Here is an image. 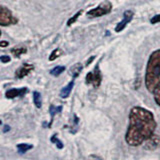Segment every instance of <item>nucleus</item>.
<instances>
[{
  "mask_svg": "<svg viewBox=\"0 0 160 160\" xmlns=\"http://www.w3.org/2000/svg\"><path fill=\"white\" fill-rule=\"evenodd\" d=\"M27 91H28L27 87L12 88V89H9L8 91H6V93H5V96H6V98H8V99H13L15 97L24 96V95L27 93Z\"/></svg>",
  "mask_w": 160,
  "mask_h": 160,
  "instance_id": "nucleus-8",
  "label": "nucleus"
},
{
  "mask_svg": "<svg viewBox=\"0 0 160 160\" xmlns=\"http://www.w3.org/2000/svg\"><path fill=\"white\" fill-rule=\"evenodd\" d=\"M33 102L37 108H40L42 106V97H41V94L38 91L33 92Z\"/></svg>",
  "mask_w": 160,
  "mask_h": 160,
  "instance_id": "nucleus-13",
  "label": "nucleus"
},
{
  "mask_svg": "<svg viewBox=\"0 0 160 160\" xmlns=\"http://www.w3.org/2000/svg\"><path fill=\"white\" fill-rule=\"evenodd\" d=\"M93 59H94V56H92L91 58H90V59L88 60V61H87V64H86V65H89L90 63H91V62H92V60H93Z\"/></svg>",
  "mask_w": 160,
  "mask_h": 160,
  "instance_id": "nucleus-25",
  "label": "nucleus"
},
{
  "mask_svg": "<svg viewBox=\"0 0 160 160\" xmlns=\"http://www.w3.org/2000/svg\"><path fill=\"white\" fill-rule=\"evenodd\" d=\"M74 86V80L72 81H70L66 86L63 87L61 89V91H60V97L61 98H67L69 95H70V92L72 91V88Z\"/></svg>",
  "mask_w": 160,
  "mask_h": 160,
  "instance_id": "nucleus-10",
  "label": "nucleus"
},
{
  "mask_svg": "<svg viewBox=\"0 0 160 160\" xmlns=\"http://www.w3.org/2000/svg\"><path fill=\"white\" fill-rule=\"evenodd\" d=\"M150 22H151V24L159 23L160 22V14H157V15H155V16H153L151 19H150Z\"/></svg>",
  "mask_w": 160,
  "mask_h": 160,
  "instance_id": "nucleus-21",
  "label": "nucleus"
},
{
  "mask_svg": "<svg viewBox=\"0 0 160 160\" xmlns=\"http://www.w3.org/2000/svg\"><path fill=\"white\" fill-rule=\"evenodd\" d=\"M8 42L7 41H1V42H0V46H1L2 48L3 47H6V46H8Z\"/></svg>",
  "mask_w": 160,
  "mask_h": 160,
  "instance_id": "nucleus-23",
  "label": "nucleus"
},
{
  "mask_svg": "<svg viewBox=\"0 0 160 160\" xmlns=\"http://www.w3.org/2000/svg\"><path fill=\"white\" fill-rule=\"evenodd\" d=\"M62 111V106H54V105H50V108H49V112L50 115H51V120H50V124H49V127L51 126V124L53 122V118L55 116V114L60 113Z\"/></svg>",
  "mask_w": 160,
  "mask_h": 160,
  "instance_id": "nucleus-12",
  "label": "nucleus"
},
{
  "mask_svg": "<svg viewBox=\"0 0 160 160\" xmlns=\"http://www.w3.org/2000/svg\"><path fill=\"white\" fill-rule=\"evenodd\" d=\"M27 49L26 47H23V46H18V47H13L11 49V53L14 55L15 57H20V55L26 53Z\"/></svg>",
  "mask_w": 160,
  "mask_h": 160,
  "instance_id": "nucleus-14",
  "label": "nucleus"
},
{
  "mask_svg": "<svg viewBox=\"0 0 160 160\" xmlns=\"http://www.w3.org/2000/svg\"><path fill=\"white\" fill-rule=\"evenodd\" d=\"M145 86L151 93L160 87V49L155 50L149 56L145 73Z\"/></svg>",
  "mask_w": 160,
  "mask_h": 160,
  "instance_id": "nucleus-2",
  "label": "nucleus"
},
{
  "mask_svg": "<svg viewBox=\"0 0 160 160\" xmlns=\"http://www.w3.org/2000/svg\"><path fill=\"white\" fill-rule=\"evenodd\" d=\"M82 69H83V66H82L81 63H76L75 65H73L71 68H70V74L72 75L73 79L78 76V75L80 74V72L82 71Z\"/></svg>",
  "mask_w": 160,
  "mask_h": 160,
  "instance_id": "nucleus-11",
  "label": "nucleus"
},
{
  "mask_svg": "<svg viewBox=\"0 0 160 160\" xmlns=\"http://www.w3.org/2000/svg\"><path fill=\"white\" fill-rule=\"evenodd\" d=\"M64 71H65L64 66H56V67H54L53 69L50 70V74H51L52 76H59V75Z\"/></svg>",
  "mask_w": 160,
  "mask_h": 160,
  "instance_id": "nucleus-16",
  "label": "nucleus"
},
{
  "mask_svg": "<svg viewBox=\"0 0 160 160\" xmlns=\"http://www.w3.org/2000/svg\"><path fill=\"white\" fill-rule=\"evenodd\" d=\"M112 10V4L110 1H104L101 2L96 8H93L91 10H89L87 12V16L90 18H94V17H101L103 15H106L108 13L111 12Z\"/></svg>",
  "mask_w": 160,
  "mask_h": 160,
  "instance_id": "nucleus-3",
  "label": "nucleus"
},
{
  "mask_svg": "<svg viewBox=\"0 0 160 160\" xmlns=\"http://www.w3.org/2000/svg\"><path fill=\"white\" fill-rule=\"evenodd\" d=\"M17 18L13 16L12 12L8 8L1 6V10H0V25L1 26H7V25L17 24Z\"/></svg>",
  "mask_w": 160,
  "mask_h": 160,
  "instance_id": "nucleus-4",
  "label": "nucleus"
},
{
  "mask_svg": "<svg viewBox=\"0 0 160 160\" xmlns=\"http://www.w3.org/2000/svg\"><path fill=\"white\" fill-rule=\"evenodd\" d=\"M133 16H134L133 11H131V10H126L123 14V20L120 21L116 25V27H115V32H121L122 30L126 27V25L131 22V20L133 19Z\"/></svg>",
  "mask_w": 160,
  "mask_h": 160,
  "instance_id": "nucleus-6",
  "label": "nucleus"
},
{
  "mask_svg": "<svg viewBox=\"0 0 160 160\" xmlns=\"http://www.w3.org/2000/svg\"><path fill=\"white\" fill-rule=\"evenodd\" d=\"M10 60H11V57L7 56V55H2V56L0 57V61L2 63H8V62H10Z\"/></svg>",
  "mask_w": 160,
  "mask_h": 160,
  "instance_id": "nucleus-22",
  "label": "nucleus"
},
{
  "mask_svg": "<svg viewBox=\"0 0 160 160\" xmlns=\"http://www.w3.org/2000/svg\"><path fill=\"white\" fill-rule=\"evenodd\" d=\"M34 69V66L32 64H28V63H24L22 66H20L17 70L16 72H15V75H16L17 78H23L25 76H27V75L32 71Z\"/></svg>",
  "mask_w": 160,
  "mask_h": 160,
  "instance_id": "nucleus-9",
  "label": "nucleus"
},
{
  "mask_svg": "<svg viewBox=\"0 0 160 160\" xmlns=\"http://www.w3.org/2000/svg\"><path fill=\"white\" fill-rule=\"evenodd\" d=\"M159 145H160V136L154 133L144 141V148L146 150H150V151L155 150Z\"/></svg>",
  "mask_w": 160,
  "mask_h": 160,
  "instance_id": "nucleus-7",
  "label": "nucleus"
},
{
  "mask_svg": "<svg viewBox=\"0 0 160 160\" xmlns=\"http://www.w3.org/2000/svg\"><path fill=\"white\" fill-rule=\"evenodd\" d=\"M9 130H10V127L8 126V125H5L4 129H3V132H7V131H9Z\"/></svg>",
  "mask_w": 160,
  "mask_h": 160,
  "instance_id": "nucleus-24",
  "label": "nucleus"
},
{
  "mask_svg": "<svg viewBox=\"0 0 160 160\" xmlns=\"http://www.w3.org/2000/svg\"><path fill=\"white\" fill-rule=\"evenodd\" d=\"M51 142L56 144V146H57L59 149H62V148H63V146H64L63 143H62L61 141H60V140L56 137V135H53V136L51 137Z\"/></svg>",
  "mask_w": 160,
  "mask_h": 160,
  "instance_id": "nucleus-18",
  "label": "nucleus"
},
{
  "mask_svg": "<svg viewBox=\"0 0 160 160\" xmlns=\"http://www.w3.org/2000/svg\"><path fill=\"white\" fill-rule=\"evenodd\" d=\"M154 94V100H155V102L157 103V105H159L160 106V87H158L155 91L153 92Z\"/></svg>",
  "mask_w": 160,
  "mask_h": 160,
  "instance_id": "nucleus-20",
  "label": "nucleus"
},
{
  "mask_svg": "<svg viewBox=\"0 0 160 160\" xmlns=\"http://www.w3.org/2000/svg\"><path fill=\"white\" fill-rule=\"evenodd\" d=\"M81 13H82V10H80V11H78L76 14H75L74 15V16L73 17H71V18H70L69 20H68V22H67V25H68V26H71V25L75 22V21H76V20L78 19V17L80 16V15H81Z\"/></svg>",
  "mask_w": 160,
  "mask_h": 160,
  "instance_id": "nucleus-19",
  "label": "nucleus"
},
{
  "mask_svg": "<svg viewBox=\"0 0 160 160\" xmlns=\"http://www.w3.org/2000/svg\"><path fill=\"white\" fill-rule=\"evenodd\" d=\"M102 82V75L101 71H100L99 66L97 65L94 68L93 71L88 72L86 75V84L92 85L94 88H98L100 86V84Z\"/></svg>",
  "mask_w": 160,
  "mask_h": 160,
  "instance_id": "nucleus-5",
  "label": "nucleus"
},
{
  "mask_svg": "<svg viewBox=\"0 0 160 160\" xmlns=\"http://www.w3.org/2000/svg\"><path fill=\"white\" fill-rule=\"evenodd\" d=\"M61 53H62L61 49H59V48L53 50L52 53L50 54V56H49V60H50V61H53V60H55L57 57H59V55L61 54Z\"/></svg>",
  "mask_w": 160,
  "mask_h": 160,
  "instance_id": "nucleus-17",
  "label": "nucleus"
},
{
  "mask_svg": "<svg viewBox=\"0 0 160 160\" xmlns=\"http://www.w3.org/2000/svg\"><path fill=\"white\" fill-rule=\"evenodd\" d=\"M33 146L31 144H27V143H20L17 145V150H18V152L20 154H23L25 152H27L28 150L30 149H32Z\"/></svg>",
  "mask_w": 160,
  "mask_h": 160,
  "instance_id": "nucleus-15",
  "label": "nucleus"
},
{
  "mask_svg": "<svg viewBox=\"0 0 160 160\" xmlns=\"http://www.w3.org/2000/svg\"><path fill=\"white\" fill-rule=\"evenodd\" d=\"M156 121L151 111L135 106L129 114V125L125 141L130 146H139L154 133Z\"/></svg>",
  "mask_w": 160,
  "mask_h": 160,
  "instance_id": "nucleus-1",
  "label": "nucleus"
}]
</instances>
